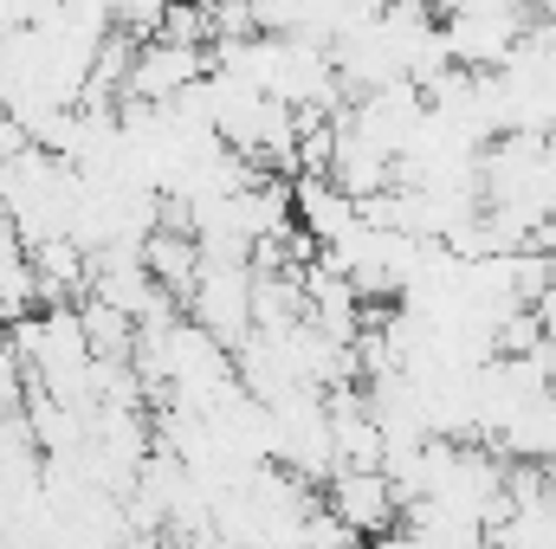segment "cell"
I'll return each instance as SVG.
<instances>
[{"label": "cell", "instance_id": "1", "mask_svg": "<svg viewBox=\"0 0 556 549\" xmlns=\"http://www.w3.org/2000/svg\"><path fill=\"white\" fill-rule=\"evenodd\" d=\"M317 498H324V511H330L356 544H376V537L402 531V498H395V485H389L382 472H330Z\"/></svg>", "mask_w": 556, "mask_h": 549}, {"label": "cell", "instance_id": "2", "mask_svg": "<svg viewBox=\"0 0 556 549\" xmlns=\"http://www.w3.org/2000/svg\"><path fill=\"white\" fill-rule=\"evenodd\" d=\"M363 549H420L408 531H389V537H376V544H363Z\"/></svg>", "mask_w": 556, "mask_h": 549}]
</instances>
